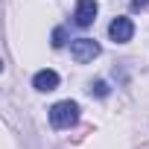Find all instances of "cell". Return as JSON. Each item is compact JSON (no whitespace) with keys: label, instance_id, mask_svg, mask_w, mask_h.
<instances>
[{"label":"cell","instance_id":"obj_1","mask_svg":"<svg viewBox=\"0 0 149 149\" xmlns=\"http://www.w3.org/2000/svg\"><path fill=\"white\" fill-rule=\"evenodd\" d=\"M76 120H79V105L73 100H61L50 108V126L53 129H70Z\"/></svg>","mask_w":149,"mask_h":149},{"label":"cell","instance_id":"obj_2","mask_svg":"<svg viewBox=\"0 0 149 149\" xmlns=\"http://www.w3.org/2000/svg\"><path fill=\"white\" fill-rule=\"evenodd\" d=\"M70 56H73V61L88 64L100 56V44L94 38H76V41H70Z\"/></svg>","mask_w":149,"mask_h":149},{"label":"cell","instance_id":"obj_3","mask_svg":"<svg viewBox=\"0 0 149 149\" xmlns=\"http://www.w3.org/2000/svg\"><path fill=\"white\" fill-rule=\"evenodd\" d=\"M132 35H134V21L132 18L120 15V18H114L108 24V38L114 44H126V41H132Z\"/></svg>","mask_w":149,"mask_h":149},{"label":"cell","instance_id":"obj_4","mask_svg":"<svg viewBox=\"0 0 149 149\" xmlns=\"http://www.w3.org/2000/svg\"><path fill=\"white\" fill-rule=\"evenodd\" d=\"M97 12H100V6H97V0H76V9H73V21H76V26H91L94 21H97Z\"/></svg>","mask_w":149,"mask_h":149},{"label":"cell","instance_id":"obj_5","mask_svg":"<svg viewBox=\"0 0 149 149\" xmlns=\"http://www.w3.org/2000/svg\"><path fill=\"white\" fill-rule=\"evenodd\" d=\"M32 88L35 91H56L58 88V73L56 70H38L32 76Z\"/></svg>","mask_w":149,"mask_h":149},{"label":"cell","instance_id":"obj_6","mask_svg":"<svg viewBox=\"0 0 149 149\" xmlns=\"http://www.w3.org/2000/svg\"><path fill=\"white\" fill-rule=\"evenodd\" d=\"M91 94H94V97H108V94H111V88H108V82L97 79V82H91Z\"/></svg>","mask_w":149,"mask_h":149},{"label":"cell","instance_id":"obj_7","mask_svg":"<svg viewBox=\"0 0 149 149\" xmlns=\"http://www.w3.org/2000/svg\"><path fill=\"white\" fill-rule=\"evenodd\" d=\"M50 44H53V50L64 47V29H61V26H56V29H53V41H50Z\"/></svg>","mask_w":149,"mask_h":149},{"label":"cell","instance_id":"obj_8","mask_svg":"<svg viewBox=\"0 0 149 149\" xmlns=\"http://www.w3.org/2000/svg\"><path fill=\"white\" fill-rule=\"evenodd\" d=\"M132 6H134V9H140V6H146V0H132Z\"/></svg>","mask_w":149,"mask_h":149}]
</instances>
